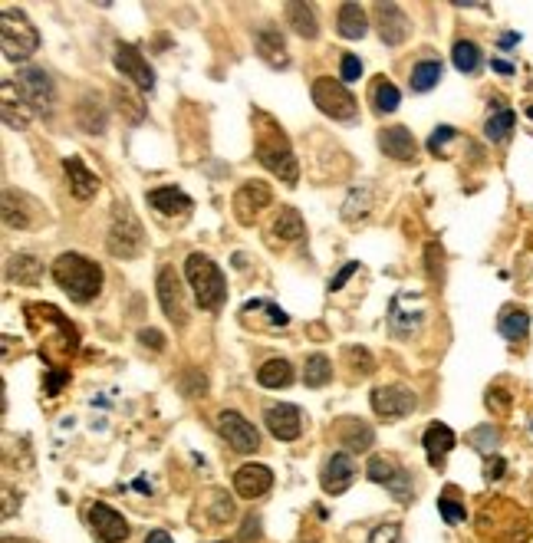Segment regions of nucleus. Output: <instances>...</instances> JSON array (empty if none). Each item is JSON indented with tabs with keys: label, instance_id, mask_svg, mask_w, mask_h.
<instances>
[{
	"label": "nucleus",
	"instance_id": "nucleus-42",
	"mask_svg": "<svg viewBox=\"0 0 533 543\" xmlns=\"http://www.w3.org/2000/svg\"><path fill=\"white\" fill-rule=\"evenodd\" d=\"M389 491L395 494V501L399 504H408L412 501V471H405V468H399V474H395V478L389 481Z\"/></svg>",
	"mask_w": 533,
	"mask_h": 543
},
{
	"label": "nucleus",
	"instance_id": "nucleus-22",
	"mask_svg": "<svg viewBox=\"0 0 533 543\" xmlns=\"http://www.w3.org/2000/svg\"><path fill=\"white\" fill-rule=\"evenodd\" d=\"M149 205L158 214H165V218H188L191 208H195V201L178 188H155V191H149Z\"/></svg>",
	"mask_w": 533,
	"mask_h": 543
},
{
	"label": "nucleus",
	"instance_id": "nucleus-49",
	"mask_svg": "<svg viewBox=\"0 0 533 543\" xmlns=\"http://www.w3.org/2000/svg\"><path fill=\"white\" fill-rule=\"evenodd\" d=\"M70 382V372H50L47 376V395H60V389Z\"/></svg>",
	"mask_w": 533,
	"mask_h": 543
},
{
	"label": "nucleus",
	"instance_id": "nucleus-3",
	"mask_svg": "<svg viewBox=\"0 0 533 543\" xmlns=\"http://www.w3.org/2000/svg\"><path fill=\"white\" fill-rule=\"evenodd\" d=\"M185 277L191 290H195V300L201 310H221L224 300H228V284H224V274L221 267L214 264L208 254H188L185 260Z\"/></svg>",
	"mask_w": 533,
	"mask_h": 543
},
{
	"label": "nucleus",
	"instance_id": "nucleus-43",
	"mask_svg": "<svg viewBox=\"0 0 533 543\" xmlns=\"http://www.w3.org/2000/svg\"><path fill=\"white\" fill-rule=\"evenodd\" d=\"M471 445L478 448V451H484V455H491V451L497 448V428H491V425L474 428V432H471Z\"/></svg>",
	"mask_w": 533,
	"mask_h": 543
},
{
	"label": "nucleus",
	"instance_id": "nucleus-54",
	"mask_svg": "<svg viewBox=\"0 0 533 543\" xmlns=\"http://www.w3.org/2000/svg\"><path fill=\"white\" fill-rule=\"evenodd\" d=\"M514 43H520V33H504V37H501V50H510Z\"/></svg>",
	"mask_w": 533,
	"mask_h": 543
},
{
	"label": "nucleus",
	"instance_id": "nucleus-51",
	"mask_svg": "<svg viewBox=\"0 0 533 543\" xmlns=\"http://www.w3.org/2000/svg\"><path fill=\"white\" fill-rule=\"evenodd\" d=\"M257 537H260V520H257L254 514H251V517H247V520H244V530H241V540H244V543H251V540H257Z\"/></svg>",
	"mask_w": 533,
	"mask_h": 543
},
{
	"label": "nucleus",
	"instance_id": "nucleus-19",
	"mask_svg": "<svg viewBox=\"0 0 533 543\" xmlns=\"http://www.w3.org/2000/svg\"><path fill=\"white\" fill-rule=\"evenodd\" d=\"M270 488H274V471L267 465H241L234 471V491L254 501V497H264Z\"/></svg>",
	"mask_w": 533,
	"mask_h": 543
},
{
	"label": "nucleus",
	"instance_id": "nucleus-20",
	"mask_svg": "<svg viewBox=\"0 0 533 543\" xmlns=\"http://www.w3.org/2000/svg\"><path fill=\"white\" fill-rule=\"evenodd\" d=\"M254 50L257 56L264 60L267 66H274V70H283V66L290 63V56H287V43H283V33L274 27V24H264L257 30V37H254Z\"/></svg>",
	"mask_w": 533,
	"mask_h": 543
},
{
	"label": "nucleus",
	"instance_id": "nucleus-11",
	"mask_svg": "<svg viewBox=\"0 0 533 543\" xmlns=\"http://www.w3.org/2000/svg\"><path fill=\"white\" fill-rule=\"evenodd\" d=\"M112 63H116V70L122 76H129L142 93H152L155 89V70L149 66V60L132 47V43H119L116 53H112Z\"/></svg>",
	"mask_w": 533,
	"mask_h": 543
},
{
	"label": "nucleus",
	"instance_id": "nucleus-48",
	"mask_svg": "<svg viewBox=\"0 0 533 543\" xmlns=\"http://www.w3.org/2000/svg\"><path fill=\"white\" fill-rule=\"evenodd\" d=\"M356 270H359V260H349V264H346V267L339 270V274H336V277L330 280V293H333V290H343V284H346L349 277L356 274Z\"/></svg>",
	"mask_w": 533,
	"mask_h": 543
},
{
	"label": "nucleus",
	"instance_id": "nucleus-5",
	"mask_svg": "<svg viewBox=\"0 0 533 543\" xmlns=\"http://www.w3.org/2000/svg\"><path fill=\"white\" fill-rule=\"evenodd\" d=\"M504 514V501H491V504H484L481 507V514H478V534L484 543H527L530 537V517L520 511L510 514V520L501 517Z\"/></svg>",
	"mask_w": 533,
	"mask_h": 543
},
{
	"label": "nucleus",
	"instance_id": "nucleus-23",
	"mask_svg": "<svg viewBox=\"0 0 533 543\" xmlns=\"http://www.w3.org/2000/svg\"><path fill=\"white\" fill-rule=\"evenodd\" d=\"M455 432H451L448 425H441V422H432L425 428V438H422V445H425V455H428V465L438 468L441 461H445L451 455V448H455Z\"/></svg>",
	"mask_w": 533,
	"mask_h": 543
},
{
	"label": "nucleus",
	"instance_id": "nucleus-33",
	"mask_svg": "<svg viewBox=\"0 0 533 543\" xmlns=\"http://www.w3.org/2000/svg\"><path fill=\"white\" fill-rule=\"evenodd\" d=\"M451 63H455L458 73H478L484 63L481 47L474 40H458L455 50H451Z\"/></svg>",
	"mask_w": 533,
	"mask_h": 543
},
{
	"label": "nucleus",
	"instance_id": "nucleus-1",
	"mask_svg": "<svg viewBox=\"0 0 533 543\" xmlns=\"http://www.w3.org/2000/svg\"><path fill=\"white\" fill-rule=\"evenodd\" d=\"M27 326L33 336H40V359L47 362L50 372H63L70 366L73 353L79 349V333L53 303H27Z\"/></svg>",
	"mask_w": 533,
	"mask_h": 543
},
{
	"label": "nucleus",
	"instance_id": "nucleus-35",
	"mask_svg": "<svg viewBox=\"0 0 533 543\" xmlns=\"http://www.w3.org/2000/svg\"><path fill=\"white\" fill-rule=\"evenodd\" d=\"M274 234L280 237L283 244L300 241V237H303V214L297 208H280L277 221H274Z\"/></svg>",
	"mask_w": 533,
	"mask_h": 543
},
{
	"label": "nucleus",
	"instance_id": "nucleus-34",
	"mask_svg": "<svg viewBox=\"0 0 533 543\" xmlns=\"http://www.w3.org/2000/svg\"><path fill=\"white\" fill-rule=\"evenodd\" d=\"M369 211H372V191L366 185L349 191V198L343 201V221L356 224L362 218H369Z\"/></svg>",
	"mask_w": 533,
	"mask_h": 543
},
{
	"label": "nucleus",
	"instance_id": "nucleus-59",
	"mask_svg": "<svg viewBox=\"0 0 533 543\" xmlns=\"http://www.w3.org/2000/svg\"><path fill=\"white\" fill-rule=\"evenodd\" d=\"M214 543H224V540H214Z\"/></svg>",
	"mask_w": 533,
	"mask_h": 543
},
{
	"label": "nucleus",
	"instance_id": "nucleus-13",
	"mask_svg": "<svg viewBox=\"0 0 533 543\" xmlns=\"http://www.w3.org/2000/svg\"><path fill=\"white\" fill-rule=\"evenodd\" d=\"M353 481H356V461L349 451H333L330 458H326V465H323V474H320V484H323V491L326 494H343L353 488Z\"/></svg>",
	"mask_w": 533,
	"mask_h": 543
},
{
	"label": "nucleus",
	"instance_id": "nucleus-24",
	"mask_svg": "<svg viewBox=\"0 0 533 543\" xmlns=\"http://www.w3.org/2000/svg\"><path fill=\"white\" fill-rule=\"evenodd\" d=\"M63 172H66V178H70V191L79 201H89L99 191V178L89 172L79 155L63 158Z\"/></svg>",
	"mask_w": 533,
	"mask_h": 543
},
{
	"label": "nucleus",
	"instance_id": "nucleus-31",
	"mask_svg": "<svg viewBox=\"0 0 533 543\" xmlns=\"http://www.w3.org/2000/svg\"><path fill=\"white\" fill-rule=\"evenodd\" d=\"M497 330H501V336L510 339V343H517V339H524L530 330V313L517 310V307H507L501 316H497Z\"/></svg>",
	"mask_w": 533,
	"mask_h": 543
},
{
	"label": "nucleus",
	"instance_id": "nucleus-16",
	"mask_svg": "<svg viewBox=\"0 0 533 543\" xmlns=\"http://www.w3.org/2000/svg\"><path fill=\"white\" fill-rule=\"evenodd\" d=\"M264 208H270V188L264 181H244L234 195V218L241 224H251Z\"/></svg>",
	"mask_w": 533,
	"mask_h": 543
},
{
	"label": "nucleus",
	"instance_id": "nucleus-27",
	"mask_svg": "<svg viewBox=\"0 0 533 543\" xmlns=\"http://www.w3.org/2000/svg\"><path fill=\"white\" fill-rule=\"evenodd\" d=\"M287 20L297 37L303 40H316V33H320V24H316V7L313 4H303V0H297V4H287Z\"/></svg>",
	"mask_w": 533,
	"mask_h": 543
},
{
	"label": "nucleus",
	"instance_id": "nucleus-18",
	"mask_svg": "<svg viewBox=\"0 0 533 543\" xmlns=\"http://www.w3.org/2000/svg\"><path fill=\"white\" fill-rule=\"evenodd\" d=\"M376 20H379V37L385 47H402L408 40L412 24H408L405 10L399 4H376Z\"/></svg>",
	"mask_w": 533,
	"mask_h": 543
},
{
	"label": "nucleus",
	"instance_id": "nucleus-8",
	"mask_svg": "<svg viewBox=\"0 0 533 543\" xmlns=\"http://www.w3.org/2000/svg\"><path fill=\"white\" fill-rule=\"evenodd\" d=\"M316 109L323 116H330L336 122H353L359 116V103L353 99V93L346 89L343 79H330V76H320L313 79V89H310Z\"/></svg>",
	"mask_w": 533,
	"mask_h": 543
},
{
	"label": "nucleus",
	"instance_id": "nucleus-50",
	"mask_svg": "<svg viewBox=\"0 0 533 543\" xmlns=\"http://www.w3.org/2000/svg\"><path fill=\"white\" fill-rule=\"evenodd\" d=\"M504 458H487V465H484V478L487 481H497V478H504Z\"/></svg>",
	"mask_w": 533,
	"mask_h": 543
},
{
	"label": "nucleus",
	"instance_id": "nucleus-53",
	"mask_svg": "<svg viewBox=\"0 0 533 543\" xmlns=\"http://www.w3.org/2000/svg\"><path fill=\"white\" fill-rule=\"evenodd\" d=\"M145 543H175L172 537H168L165 534V530H152V534L149 537H145Z\"/></svg>",
	"mask_w": 533,
	"mask_h": 543
},
{
	"label": "nucleus",
	"instance_id": "nucleus-28",
	"mask_svg": "<svg viewBox=\"0 0 533 543\" xmlns=\"http://www.w3.org/2000/svg\"><path fill=\"white\" fill-rule=\"evenodd\" d=\"M339 441H343L349 451H369L376 435H372V428L366 422H359V418H346V422L339 425Z\"/></svg>",
	"mask_w": 533,
	"mask_h": 543
},
{
	"label": "nucleus",
	"instance_id": "nucleus-56",
	"mask_svg": "<svg viewBox=\"0 0 533 543\" xmlns=\"http://www.w3.org/2000/svg\"><path fill=\"white\" fill-rule=\"evenodd\" d=\"M234 267L244 270V267H247V257H244V254H234Z\"/></svg>",
	"mask_w": 533,
	"mask_h": 543
},
{
	"label": "nucleus",
	"instance_id": "nucleus-57",
	"mask_svg": "<svg viewBox=\"0 0 533 543\" xmlns=\"http://www.w3.org/2000/svg\"><path fill=\"white\" fill-rule=\"evenodd\" d=\"M4 543H33V540H14V537H4Z\"/></svg>",
	"mask_w": 533,
	"mask_h": 543
},
{
	"label": "nucleus",
	"instance_id": "nucleus-4",
	"mask_svg": "<svg viewBox=\"0 0 533 543\" xmlns=\"http://www.w3.org/2000/svg\"><path fill=\"white\" fill-rule=\"evenodd\" d=\"M254 155L257 162L267 168L270 175H277L283 185H297L300 181V165H297V155H293L290 142L283 139V132L267 126V129H257V142H254Z\"/></svg>",
	"mask_w": 533,
	"mask_h": 543
},
{
	"label": "nucleus",
	"instance_id": "nucleus-58",
	"mask_svg": "<svg viewBox=\"0 0 533 543\" xmlns=\"http://www.w3.org/2000/svg\"><path fill=\"white\" fill-rule=\"evenodd\" d=\"M527 116H530V119H533V106H527Z\"/></svg>",
	"mask_w": 533,
	"mask_h": 543
},
{
	"label": "nucleus",
	"instance_id": "nucleus-37",
	"mask_svg": "<svg viewBox=\"0 0 533 543\" xmlns=\"http://www.w3.org/2000/svg\"><path fill=\"white\" fill-rule=\"evenodd\" d=\"M399 89H395L389 79H379L376 86H372V103H376V112L379 116H389V112L399 109Z\"/></svg>",
	"mask_w": 533,
	"mask_h": 543
},
{
	"label": "nucleus",
	"instance_id": "nucleus-40",
	"mask_svg": "<svg viewBox=\"0 0 533 543\" xmlns=\"http://www.w3.org/2000/svg\"><path fill=\"white\" fill-rule=\"evenodd\" d=\"M399 468H402V465H395L392 458H382V455H376V458L369 461L366 474H369V481L385 484V488H389V481L395 478V474H399Z\"/></svg>",
	"mask_w": 533,
	"mask_h": 543
},
{
	"label": "nucleus",
	"instance_id": "nucleus-46",
	"mask_svg": "<svg viewBox=\"0 0 533 543\" xmlns=\"http://www.w3.org/2000/svg\"><path fill=\"white\" fill-rule=\"evenodd\" d=\"M487 409H491V412H497V415H504L507 409H510V395L504 392V389H487Z\"/></svg>",
	"mask_w": 533,
	"mask_h": 543
},
{
	"label": "nucleus",
	"instance_id": "nucleus-38",
	"mask_svg": "<svg viewBox=\"0 0 533 543\" xmlns=\"http://www.w3.org/2000/svg\"><path fill=\"white\" fill-rule=\"evenodd\" d=\"M96 103H99V99H96ZM96 103H93V99H83V103H79L76 119H83L79 126H83L86 132L102 135V132H106V116H102V109H99Z\"/></svg>",
	"mask_w": 533,
	"mask_h": 543
},
{
	"label": "nucleus",
	"instance_id": "nucleus-55",
	"mask_svg": "<svg viewBox=\"0 0 533 543\" xmlns=\"http://www.w3.org/2000/svg\"><path fill=\"white\" fill-rule=\"evenodd\" d=\"M491 66H494V70H497V73H504V76H510V73H514V66H510L507 60H494Z\"/></svg>",
	"mask_w": 533,
	"mask_h": 543
},
{
	"label": "nucleus",
	"instance_id": "nucleus-12",
	"mask_svg": "<svg viewBox=\"0 0 533 543\" xmlns=\"http://www.w3.org/2000/svg\"><path fill=\"white\" fill-rule=\"evenodd\" d=\"M155 287H158V303H162L165 316L172 320L175 326H185L188 323V310H185V297H181V280L172 267H162L155 277Z\"/></svg>",
	"mask_w": 533,
	"mask_h": 543
},
{
	"label": "nucleus",
	"instance_id": "nucleus-9",
	"mask_svg": "<svg viewBox=\"0 0 533 543\" xmlns=\"http://www.w3.org/2000/svg\"><path fill=\"white\" fill-rule=\"evenodd\" d=\"M10 83H14L17 99L27 109H33V112H50L53 109L56 89H53V79L47 70H40V66H27V70H20Z\"/></svg>",
	"mask_w": 533,
	"mask_h": 543
},
{
	"label": "nucleus",
	"instance_id": "nucleus-44",
	"mask_svg": "<svg viewBox=\"0 0 533 543\" xmlns=\"http://www.w3.org/2000/svg\"><path fill=\"white\" fill-rule=\"evenodd\" d=\"M339 76H343V83H356V79L362 76V60L353 53L343 56V63H339Z\"/></svg>",
	"mask_w": 533,
	"mask_h": 543
},
{
	"label": "nucleus",
	"instance_id": "nucleus-10",
	"mask_svg": "<svg viewBox=\"0 0 533 543\" xmlns=\"http://www.w3.org/2000/svg\"><path fill=\"white\" fill-rule=\"evenodd\" d=\"M218 435L228 441L234 451H241V455H251V451L260 448V432L234 409L218 412Z\"/></svg>",
	"mask_w": 533,
	"mask_h": 543
},
{
	"label": "nucleus",
	"instance_id": "nucleus-41",
	"mask_svg": "<svg viewBox=\"0 0 533 543\" xmlns=\"http://www.w3.org/2000/svg\"><path fill=\"white\" fill-rule=\"evenodd\" d=\"M116 103H119V109L129 116V122H142V119H145V103H139V96H132L129 89H119Z\"/></svg>",
	"mask_w": 533,
	"mask_h": 543
},
{
	"label": "nucleus",
	"instance_id": "nucleus-47",
	"mask_svg": "<svg viewBox=\"0 0 533 543\" xmlns=\"http://www.w3.org/2000/svg\"><path fill=\"white\" fill-rule=\"evenodd\" d=\"M451 139H455V129H451V126H438L432 135H428V152H438L441 145L451 142Z\"/></svg>",
	"mask_w": 533,
	"mask_h": 543
},
{
	"label": "nucleus",
	"instance_id": "nucleus-7",
	"mask_svg": "<svg viewBox=\"0 0 533 543\" xmlns=\"http://www.w3.org/2000/svg\"><path fill=\"white\" fill-rule=\"evenodd\" d=\"M106 244H109V254H116L122 260L142 254L145 231H142L139 218H135L126 201H116V205H112V224H109V241Z\"/></svg>",
	"mask_w": 533,
	"mask_h": 543
},
{
	"label": "nucleus",
	"instance_id": "nucleus-32",
	"mask_svg": "<svg viewBox=\"0 0 533 543\" xmlns=\"http://www.w3.org/2000/svg\"><path fill=\"white\" fill-rule=\"evenodd\" d=\"M514 126H517L514 109H507V106H497V103H494V116L487 119L484 135H487L491 142H507V139H510V132H514Z\"/></svg>",
	"mask_w": 533,
	"mask_h": 543
},
{
	"label": "nucleus",
	"instance_id": "nucleus-15",
	"mask_svg": "<svg viewBox=\"0 0 533 543\" xmlns=\"http://www.w3.org/2000/svg\"><path fill=\"white\" fill-rule=\"evenodd\" d=\"M264 422L277 441H297L303 435V412L290 402L270 405V409L264 412Z\"/></svg>",
	"mask_w": 533,
	"mask_h": 543
},
{
	"label": "nucleus",
	"instance_id": "nucleus-14",
	"mask_svg": "<svg viewBox=\"0 0 533 543\" xmlns=\"http://www.w3.org/2000/svg\"><path fill=\"white\" fill-rule=\"evenodd\" d=\"M89 527H93V534L102 540V543H122L129 537V520L122 517L119 511H112L109 504L96 501L89 507Z\"/></svg>",
	"mask_w": 533,
	"mask_h": 543
},
{
	"label": "nucleus",
	"instance_id": "nucleus-25",
	"mask_svg": "<svg viewBox=\"0 0 533 543\" xmlns=\"http://www.w3.org/2000/svg\"><path fill=\"white\" fill-rule=\"evenodd\" d=\"M336 30H339V37H346V40H362L366 37V30H369V20H366V10H362L359 4H343L339 7V14H336Z\"/></svg>",
	"mask_w": 533,
	"mask_h": 543
},
{
	"label": "nucleus",
	"instance_id": "nucleus-26",
	"mask_svg": "<svg viewBox=\"0 0 533 543\" xmlns=\"http://www.w3.org/2000/svg\"><path fill=\"white\" fill-rule=\"evenodd\" d=\"M7 277L17 280L24 287H37L40 277H43V260L33 257V254H14L7 264Z\"/></svg>",
	"mask_w": 533,
	"mask_h": 543
},
{
	"label": "nucleus",
	"instance_id": "nucleus-6",
	"mask_svg": "<svg viewBox=\"0 0 533 543\" xmlns=\"http://www.w3.org/2000/svg\"><path fill=\"white\" fill-rule=\"evenodd\" d=\"M0 43H4V56L10 63H27L30 56L40 50V33L27 20L24 10L4 7V17H0Z\"/></svg>",
	"mask_w": 533,
	"mask_h": 543
},
{
	"label": "nucleus",
	"instance_id": "nucleus-52",
	"mask_svg": "<svg viewBox=\"0 0 533 543\" xmlns=\"http://www.w3.org/2000/svg\"><path fill=\"white\" fill-rule=\"evenodd\" d=\"M139 339H142V346H152V349H165V336L158 333V330H142V333H139Z\"/></svg>",
	"mask_w": 533,
	"mask_h": 543
},
{
	"label": "nucleus",
	"instance_id": "nucleus-17",
	"mask_svg": "<svg viewBox=\"0 0 533 543\" xmlns=\"http://www.w3.org/2000/svg\"><path fill=\"white\" fill-rule=\"evenodd\" d=\"M415 409V392L405 386H379L372 389V412L382 418H402Z\"/></svg>",
	"mask_w": 533,
	"mask_h": 543
},
{
	"label": "nucleus",
	"instance_id": "nucleus-29",
	"mask_svg": "<svg viewBox=\"0 0 533 543\" xmlns=\"http://www.w3.org/2000/svg\"><path fill=\"white\" fill-rule=\"evenodd\" d=\"M257 382L264 389H283L293 382V366L287 359H267L264 366L257 369Z\"/></svg>",
	"mask_w": 533,
	"mask_h": 543
},
{
	"label": "nucleus",
	"instance_id": "nucleus-2",
	"mask_svg": "<svg viewBox=\"0 0 533 543\" xmlns=\"http://www.w3.org/2000/svg\"><path fill=\"white\" fill-rule=\"evenodd\" d=\"M53 280L73 303H89L102 290V267L83 254H60L53 260Z\"/></svg>",
	"mask_w": 533,
	"mask_h": 543
},
{
	"label": "nucleus",
	"instance_id": "nucleus-45",
	"mask_svg": "<svg viewBox=\"0 0 533 543\" xmlns=\"http://www.w3.org/2000/svg\"><path fill=\"white\" fill-rule=\"evenodd\" d=\"M402 537V527L399 524H379L376 530H372L369 543H399Z\"/></svg>",
	"mask_w": 533,
	"mask_h": 543
},
{
	"label": "nucleus",
	"instance_id": "nucleus-36",
	"mask_svg": "<svg viewBox=\"0 0 533 543\" xmlns=\"http://www.w3.org/2000/svg\"><path fill=\"white\" fill-rule=\"evenodd\" d=\"M330 379H333V362H330V359L320 356V353L306 359V369H303V382H306V386L320 389V386H326Z\"/></svg>",
	"mask_w": 533,
	"mask_h": 543
},
{
	"label": "nucleus",
	"instance_id": "nucleus-30",
	"mask_svg": "<svg viewBox=\"0 0 533 543\" xmlns=\"http://www.w3.org/2000/svg\"><path fill=\"white\" fill-rule=\"evenodd\" d=\"M441 60H422L412 66V76H408V86L415 89V93H432V89L441 83Z\"/></svg>",
	"mask_w": 533,
	"mask_h": 543
},
{
	"label": "nucleus",
	"instance_id": "nucleus-39",
	"mask_svg": "<svg viewBox=\"0 0 533 543\" xmlns=\"http://www.w3.org/2000/svg\"><path fill=\"white\" fill-rule=\"evenodd\" d=\"M438 511H441V517H445V524H464V520H468L464 504L455 501V488H448L445 494L438 497Z\"/></svg>",
	"mask_w": 533,
	"mask_h": 543
},
{
	"label": "nucleus",
	"instance_id": "nucleus-21",
	"mask_svg": "<svg viewBox=\"0 0 533 543\" xmlns=\"http://www.w3.org/2000/svg\"><path fill=\"white\" fill-rule=\"evenodd\" d=\"M379 149L395 158V162H412L418 155V145H415V135L408 132L405 126H389L379 132Z\"/></svg>",
	"mask_w": 533,
	"mask_h": 543
}]
</instances>
